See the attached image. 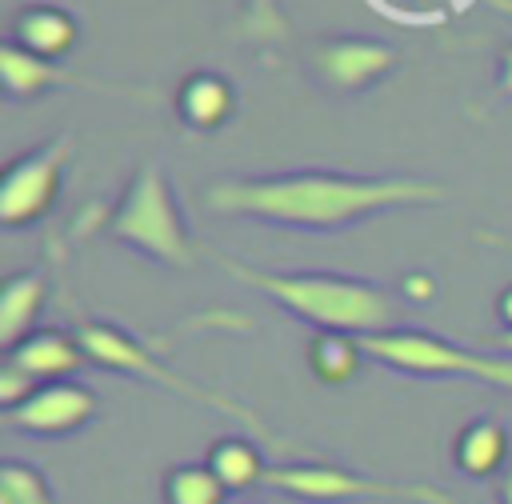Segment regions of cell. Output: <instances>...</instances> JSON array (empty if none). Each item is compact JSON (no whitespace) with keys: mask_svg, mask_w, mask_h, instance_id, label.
<instances>
[{"mask_svg":"<svg viewBox=\"0 0 512 504\" xmlns=\"http://www.w3.org/2000/svg\"><path fill=\"white\" fill-rule=\"evenodd\" d=\"M444 196L432 180L412 176H336V172H292L264 180H224L208 188V208L220 216H248L288 228H340L392 208H420Z\"/></svg>","mask_w":512,"mask_h":504,"instance_id":"1","label":"cell"},{"mask_svg":"<svg viewBox=\"0 0 512 504\" xmlns=\"http://www.w3.org/2000/svg\"><path fill=\"white\" fill-rule=\"evenodd\" d=\"M216 260L240 284L260 288L280 308L316 324L320 332L372 336V332H388L400 324V304L380 284L352 280V276H328V272H264V268H248L232 256H216Z\"/></svg>","mask_w":512,"mask_h":504,"instance_id":"2","label":"cell"},{"mask_svg":"<svg viewBox=\"0 0 512 504\" xmlns=\"http://www.w3.org/2000/svg\"><path fill=\"white\" fill-rule=\"evenodd\" d=\"M364 356L408 372V376H456V380H480L492 388L512 392V356H492V352H468L436 332L420 328H388L360 336Z\"/></svg>","mask_w":512,"mask_h":504,"instance_id":"3","label":"cell"},{"mask_svg":"<svg viewBox=\"0 0 512 504\" xmlns=\"http://www.w3.org/2000/svg\"><path fill=\"white\" fill-rule=\"evenodd\" d=\"M112 236L172 268H184L192 260V240L184 232L172 188L156 164H144L132 176L120 208L112 212Z\"/></svg>","mask_w":512,"mask_h":504,"instance_id":"4","label":"cell"},{"mask_svg":"<svg viewBox=\"0 0 512 504\" xmlns=\"http://www.w3.org/2000/svg\"><path fill=\"white\" fill-rule=\"evenodd\" d=\"M76 336H80V344H84V352H88L92 364L112 368V372H124V376L152 380V384H160V388H168V392H176V396H188V400L208 404V408H216V412H228L232 420H240V424L252 428L256 436H264V420H260L256 412H248L244 404H236V400H228V396H220V392H212V388H204V384L184 380V376L172 372V368H168L144 340L128 336L124 328H116V324H100V320H84Z\"/></svg>","mask_w":512,"mask_h":504,"instance_id":"5","label":"cell"},{"mask_svg":"<svg viewBox=\"0 0 512 504\" xmlns=\"http://www.w3.org/2000/svg\"><path fill=\"white\" fill-rule=\"evenodd\" d=\"M268 488L300 500V504H348V500H404V504H452V496L436 484H404L376 480L340 464H280L268 468Z\"/></svg>","mask_w":512,"mask_h":504,"instance_id":"6","label":"cell"},{"mask_svg":"<svg viewBox=\"0 0 512 504\" xmlns=\"http://www.w3.org/2000/svg\"><path fill=\"white\" fill-rule=\"evenodd\" d=\"M68 156H72V136H56L52 144L4 168V180H0V224L4 228H24L52 208Z\"/></svg>","mask_w":512,"mask_h":504,"instance_id":"7","label":"cell"},{"mask_svg":"<svg viewBox=\"0 0 512 504\" xmlns=\"http://www.w3.org/2000/svg\"><path fill=\"white\" fill-rule=\"evenodd\" d=\"M96 392L76 384V380H48L40 384L20 408L4 412V424L16 428V432H28V436H44V440H56V436H72L80 432L84 424L96 420Z\"/></svg>","mask_w":512,"mask_h":504,"instance_id":"8","label":"cell"},{"mask_svg":"<svg viewBox=\"0 0 512 504\" xmlns=\"http://www.w3.org/2000/svg\"><path fill=\"white\" fill-rule=\"evenodd\" d=\"M316 68L332 88H364L376 76H384L396 64V48L380 40H360V36H336L316 44Z\"/></svg>","mask_w":512,"mask_h":504,"instance_id":"9","label":"cell"},{"mask_svg":"<svg viewBox=\"0 0 512 504\" xmlns=\"http://www.w3.org/2000/svg\"><path fill=\"white\" fill-rule=\"evenodd\" d=\"M8 364L36 376V380H68L72 372H80L88 360L80 336H64V332H32L28 340H20L8 352Z\"/></svg>","mask_w":512,"mask_h":504,"instance_id":"10","label":"cell"},{"mask_svg":"<svg viewBox=\"0 0 512 504\" xmlns=\"http://www.w3.org/2000/svg\"><path fill=\"white\" fill-rule=\"evenodd\" d=\"M452 460L472 480H484V476L500 472L504 460H508V428L492 416H480V420L464 424L456 444H452Z\"/></svg>","mask_w":512,"mask_h":504,"instance_id":"11","label":"cell"},{"mask_svg":"<svg viewBox=\"0 0 512 504\" xmlns=\"http://www.w3.org/2000/svg\"><path fill=\"white\" fill-rule=\"evenodd\" d=\"M12 44H20V48L32 52V56L56 60V56H64V52L76 44V20H72L64 8H48V4L24 8V12L16 16Z\"/></svg>","mask_w":512,"mask_h":504,"instance_id":"12","label":"cell"},{"mask_svg":"<svg viewBox=\"0 0 512 504\" xmlns=\"http://www.w3.org/2000/svg\"><path fill=\"white\" fill-rule=\"evenodd\" d=\"M44 300H48V288L36 272H20L4 284V292H0V344H4V352H12L20 340L32 336V324L44 312Z\"/></svg>","mask_w":512,"mask_h":504,"instance_id":"13","label":"cell"},{"mask_svg":"<svg viewBox=\"0 0 512 504\" xmlns=\"http://www.w3.org/2000/svg\"><path fill=\"white\" fill-rule=\"evenodd\" d=\"M0 76H4V88L12 96H36V92H44L52 84H84V88H96L92 80L72 76L68 68H60V64H52L44 56H32V52H24L12 40L0 48Z\"/></svg>","mask_w":512,"mask_h":504,"instance_id":"14","label":"cell"},{"mask_svg":"<svg viewBox=\"0 0 512 504\" xmlns=\"http://www.w3.org/2000/svg\"><path fill=\"white\" fill-rule=\"evenodd\" d=\"M216 480L228 488V492H248L256 484L268 480V468H264V456L252 440H240V436H224L208 448V460H204Z\"/></svg>","mask_w":512,"mask_h":504,"instance_id":"15","label":"cell"},{"mask_svg":"<svg viewBox=\"0 0 512 504\" xmlns=\"http://www.w3.org/2000/svg\"><path fill=\"white\" fill-rule=\"evenodd\" d=\"M232 112V88L224 76L216 72H196L184 80L180 88V116L192 124V128H220Z\"/></svg>","mask_w":512,"mask_h":504,"instance_id":"16","label":"cell"},{"mask_svg":"<svg viewBox=\"0 0 512 504\" xmlns=\"http://www.w3.org/2000/svg\"><path fill=\"white\" fill-rule=\"evenodd\" d=\"M364 360L360 336H344V332H316L312 348H308V364L316 372V380L324 384H348L356 376Z\"/></svg>","mask_w":512,"mask_h":504,"instance_id":"17","label":"cell"},{"mask_svg":"<svg viewBox=\"0 0 512 504\" xmlns=\"http://www.w3.org/2000/svg\"><path fill=\"white\" fill-rule=\"evenodd\" d=\"M228 496L208 464H176L164 476V504H224Z\"/></svg>","mask_w":512,"mask_h":504,"instance_id":"18","label":"cell"},{"mask_svg":"<svg viewBox=\"0 0 512 504\" xmlns=\"http://www.w3.org/2000/svg\"><path fill=\"white\" fill-rule=\"evenodd\" d=\"M0 504H52V488L40 468L24 460L0 464Z\"/></svg>","mask_w":512,"mask_h":504,"instance_id":"19","label":"cell"},{"mask_svg":"<svg viewBox=\"0 0 512 504\" xmlns=\"http://www.w3.org/2000/svg\"><path fill=\"white\" fill-rule=\"evenodd\" d=\"M32 392H36V376H28V372H20V368H12V364L0 372V408H4V412L20 408Z\"/></svg>","mask_w":512,"mask_h":504,"instance_id":"20","label":"cell"},{"mask_svg":"<svg viewBox=\"0 0 512 504\" xmlns=\"http://www.w3.org/2000/svg\"><path fill=\"white\" fill-rule=\"evenodd\" d=\"M248 16H252V32L256 36H276L280 32V16H276V4L272 0H252Z\"/></svg>","mask_w":512,"mask_h":504,"instance_id":"21","label":"cell"},{"mask_svg":"<svg viewBox=\"0 0 512 504\" xmlns=\"http://www.w3.org/2000/svg\"><path fill=\"white\" fill-rule=\"evenodd\" d=\"M404 296L416 300V304H420V300H432V296H436V280L424 276V272H412V276L404 280Z\"/></svg>","mask_w":512,"mask_h":504,"instance_id":"22","label":"cell"},{"mask_svg":"<svg viewBox=\"0 0 512 504\" xmlns=\"http://www.w3.org/2000/svg\"><path fill=\"white\" fill-rule=\"evenodd\" d=\"M496 312H500V320H504V324H508V332H512V288H504V292H500Z\"/></svg>","mask_w":512,"mask_h":504,"instance_id":"23","label":"cell"},{"mask_svg":"<svg viewBox=\"0 0 512 504\" xmlns=\"http://www.w3.org/2000/svg\"><path fill=\"white\" fill-rule=\"evenodd\" d=\"M500 88L512 96V48L500 56Z\"/></svg>","mask_w":512,"mask_h":504,"instance_id":"24","label":"cell"},{"mask_svg":"<svg viewBox=\"0 0 512 504\" xmlns=\"http://www.w3.org/2000/svg\"><path fill=\"white\" fill-rule=\"evenodd\" d=\"M500 496H504V504H512V472L504 476V488H500Z\"/></svg>","mask_w":512,"mask_h":504,"instance_id":"25","label":"cell"},{"mask_svg":"<svg viewBox=\"0 0 512 504\" xmlns=\"http://www.w3.org/2000/svg\"><path fill=\"white\" fill-rule=\"evenodd\" d=\"M504 348H508V356H512V332H504Z\"/></svg>","mask_w":512,"mask_h":504,"instance_id":"26","label":"cell"}]
</instances>
